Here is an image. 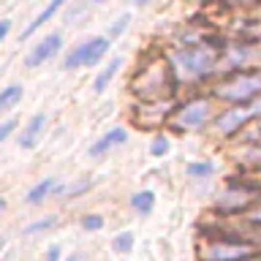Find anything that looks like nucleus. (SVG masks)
<instances>
[{
  "label": "nucleus",
  "instance_id": "nucleus-3",
  "mask_svg": "<svg viewBox=\"0 0 261 261\" xmlns=\"http://www.w3.org/2000/svg\"><path fill=\"white\" fill-rule=\"evenodd\" d=\"M212 120H215L212 103L207 98H193V101H188L177 114H171V128L179 130V134H196V130L207 128Z\"/></svg>",
  "mask_w": 261,
  "mask_h": 261
},
{
  "label": "nucleus",
  "instance_id": "nucleus-27",
  "mask_svg": "<svg viewBox=\"0 0 261 261\" xmlns=\"http://www.w3.org/2000/svg\"><path fill=\"white\" fill-rule=\"evenodd\" d=\"M226 3H240L242 6V3H258V0H226Z\"/></svg>",
  "mask_w": 261,
  "mask_h": 261
},
{
  "label": "nucleus",
  "instance_id": "nucleus-29",
  "mask_svg": "<svg viewBox=\"0 0 261 261\" xmlns=\"http://www.w3.org/2000/svg\"><path fill=\"white\" fill-rule=\"evenodd\" d=\"M6 210V199H0V212H3Z\"/></svg>",
  "mask_w": 261,
  "mask_h": 261
},
{
  "label": "nucleus",
  "instance_id": "nucleus-5",
  "mask_svg": "<svg viewBox=\"0 0 261 261\" xmlns=\"http://www.w3.org/2000/svg\"><path fill=\"white\" fill-rule=\"evenodd\" d=\"M109 46H112V41L106 36H95V38L82 41V44H76L68 55H65L63 68L73 71V68H85V65L90 68V65H95V63L103 60V55L109 52Z\"/></svg>",
  "mask_w": 261,
  "mask_h": 261
},
{
  "label": "nucleus",
  "instance_id": "nucleus-28",
  "mask_svg": "<svg viewBox=\"0 0 261 261\" xmlns=\"http://www.w3.org/2000/svg\"><path fill=\"white\" fill-rule=\"evenodd\" d=\"M134 3H136L139 8H142V6H147V3H150V0H134Z\"/></svg>",
  "mask_w": 261,
  "mask_h": 261
},
{
  "label": "nucleus",
  "instance_id": "nucleus-15",
  "mask_svg": "<svg viewBox=\"0 0 261 261\" xmlns=\"http://www.w3.org/2000/svg\"><path fill=\"white\" fill-rule=\"evenodd\" d=\"M22 101V85H8L0 90V112H6V109H11L14 103H19Z\"/></svg>",
  "mask_w": 261,
  "mask_h": 261
},
{
  "label": "nucleus",
  "instance_id": "nucleus-20",
  "mask_svg": "<svg viewBox=\"0 0 261 261\" xmlns=\"http://www.w3.org/2000/svg\"><path fill=\"white\" fill-rule=\"evenodd\" d=\"M128 22H130V16H128V14H122V16H120V19H117V22H114V24H112V30H109V33H106V38H109V41H114V38H117V36H120V33H122V30H125V28H128Z\"/></svg>",
  "mask_w": 261,
  "mask_h": 261
},
{
  "label": "nucleus",
  "instance_id": "nucleus-9",
  "mask_svg": "<svg viewBox=\"0 0 261 261\" xmlns=\"http://www.w3.org/2000/svg\"><path fill=\"white\" fill-rule=\"evenodd\" d=\"M125 142H128V130L125 128H112V130H106L98 142H93L90 155H93V158H101V155L112 152L114 147H120V144H125Z\"/></svg>",
  "mask_w": 261,
  "mask_h": 261
},
{
  "label": "nucleus",
  "instance_id": "nucleus-8",
  "mask_svg": "<svg viewBox=\"0 0 261 261\" xmlns=\"http://www.w3.org/2000/svg\"><path fill=\"white\" fill-rule=\"evenodd\" d=\"M60 49H63V36L60 33H49L46 38H41L38 44L30 49V55L24 57V65H28V68H38V65L52 60Z\"/></svg>",
  "mask_w": 261,
  "mask_h": 261
},
{
  "label": "nucleus",
  "instance_id": "nucleus-25",
  "mask_svg": "<svg viewBox=\"0 0 261 261\" xmlns=\"http://www.w3.org/2000/svg\"><path fill=\"white\" fill-rule=\"evenodd\" d=\"M245 161H250V163H261V147H256V150H250L248 155H245Z\"/></svg>",
  "mask_w": 261,
  "mask_h": 261
},
{
  "label": "nucleus",
  "instance_id": "nucleus-22",
  "mask_svg": "<svg viewBox=\"0 0 261 261\" xmlns=\"http://www.w3.org/2000/svg\"><path fill=\"white\" fill-rule=\"evenodd\" d=\"M82 226H85L87 231H98V228H103V218L101 215H85L82 218Z\"/></svg>",
  "mask_w": 261,
  "mask_h": 261
},
{
  "label": "nucleus",
  "instance_id": "nucleus-12",
  "mask_svg": "<svg viewBox=\"0 0 261 261\" xmlns=\"http://www.w3.org/2000/svg\"><path fill=\"white\" fill-rule=\"evenodd\" d=\"M55 191H57V182H55L52 177L41 179V182H36V185H33L30 191H28V204H41V201L46 199V196H52Z\"/></svg>",
  "mask_w": 261,
  "mask_h": 261
},
{
  "label": "nucleus",
  "instance_id": "nucleus-19",
  "mask_svg": "<svg viewBox=\"0 0 261 261\" xmlns=\"http://www.w3.org/2000/svg\"><path fill=\"white\" fill-rule=\"evenodd\" d=\"M90 188V179H79V182H71V185H63V188H57L55 193H60V196H73V193H82V191H87Z\"/></svg>",
  "mask_w": 261,
  "mask_h": 261
},
{
  "label": "nucleus",
  "instance_id": "nucleus-26",
  "mask_svg": "<svg viewBox=\"0 0 261 261\" xmlns=\"http://www.w3.org/2000/svg\"><path fill=\"white\" fill-rule=\"evenodd\" d=\"M8 30H11V19H0V41L8 36Z\"/></svg>",
  "mask_w": 261,
  "mask_h": 261
},
{
  "label": "nucleus",
  "instance_id": "nucleus-21",
  "mask_svg": "<svg viewBox=\"0 0 261 261\" xmlns=\"http://www.w3.org/2000/svg\"><path fill=\"white\" fill-rule=\"evenodd\" d=\"M57 223V218H46V220H38V223H30L24 228V234H36V231H46V228H52Z\"/></svg>",
  "mask_w": 261,
  "mask_h": 261
},
{
  "label": "nucleus",
  "instance_id": "nucleus-30",
  "mask_svg": "<svg viewBox=\"0 0 261 261\" xmlns=\"http://www.w3.org/2000/svg\"><path fill=\"white\" fill-rule=\"evenodd\" d=\"M93 3H103V0H93Z\"/></svg>",
  "mask_w": 261,
  "mask_h": 261
},
{
  "label": "nucleus",
  "instance_id": "nucleus-2",
  "mask_svg": "<svg viewBox=\"0 0 261 261\" xmlns=\"http://www.w3.org/2000/svg\"><path fill=\"white\" fill-rule=\"evenodd\" d=\"M169 63L174 68L177 82H199L218 68V52L207 44H193V46L177 49Z\"/></svg>",
  "mask_w": 261,
  "mask_h": 261
},
{
  "label": "nucleus",
  "instance_id": "nucleus-14",
  "mask_svg": "<svg viewBox=\"0 0 261 261\" xmlns=\"http://www.w3.org/2000/svg\"><path fill=\"white\" fill-rule=\"evenodd\" d=\"M130 207H134L136 212H142V215H147V212H152L155 207V193L152 191H139L130 196Z\"/></svg>",
  "mask_w": 261,
  "mask_h": 261
},
{
  "label": "nucleus",
  "instance_id": "nucleus-4",
  "mask_svg": "<svg viewBox=\"0 0 261 261\" xmlns=\"http://www.w3.org/2000/svg\"><path fill=\"white\" fill-rule=\"evenodd\" d=\"M215 95L231 103H248L261 98V71L256 73H237L215 87Z\"/></svg>",
  "mask_w": 261,
  "mask_h": 261
},
{
  "label": "nucleus",
  "instance_id": "nucleus-16",
  "mask_svg": "<svg viewBox=\"0 0 261 261\" xmlns=\"http://www.w3.org/2000/svg\"><path fill=\"white\" fill-rule=\"evenodd\" d=\"M212 171H215V166H212L210 161H193V163H188V174H191L193 179H204V177H210Z\"/></svg>",
  "mask_w": 261,
  "mask_h": 261
},
{
  "label": "nucleus",
  "instance_id": "nucleus-11",
  "mask_svg": "<svg viewBox=\"0 0 261 261\" xmlns=\"http://www.w3.org/2000/svg\"><path fill=\"white\" fill-rule=\"evenodd\" d=\"M65 3H68V0H49V6H46L44 11H41V14H38V16H36V19H33L30 24H28V28H24L22 38H30V36H33V33H36L38 28H44V24H46L49 19H52V16H55L57 11H60V8H63Z\"/></svg>",
  "mask_w": 261,
  "mask_h": 261
},
{
  "label": "nucleus",
  "instance_id": "nucleus-10",
  "mask_svg": "<svg viewBox=\"0 0 261 261\" xmlns=\"http://www.w3.org/2000/svg\"><path fill=\"white\" fill-rule=\"evenodd\" d=\"M44 128H46V114H33V117L28 120V125H24L22 134H19V147L22 150H33V147L38 144L41 134H44Z\"/></svg>",
  "mask_w": 261,
  "mask_h": 261
},
{
  "label": "nucleus",
  "instance_id": "nucleus-7",
  "mask_svg": "<svg viewBox=\"0 0 261 261\" xmlns=\"http://www.w3.org/2000/svg\"><path fill=\"white\" fill-rule=\"evenodd\" d=\"M258 253L256 245L231 242V240H212L201 250V261H248Z\"/></svg>",
  "mask_w": 261,
  "mask_h": 261
},
{
  "label": "nucleus",
  "instance_id": "nucleus-1",
  "mask_svg": "<svg viewBox=\"0 0 261 261\" xmlns=\"http://www.w3.org/2000/svg\"><path fill=\"white\" fill-rule=\"evenodd\" d=\"M174 85H177L174 68H171V63H166V60L144 63L134 76V93L147 103L169 101V95L174 93Z\"/></svg>",
  "mask_w": 261,
  "mask_h": 261
},
{
  "label": "nucleus",
  "instance_id": "nucleus-31",
  "mask_svg": "<svg viewBox=\"0 0 261 261\" xmlns=\"http://www.w3.org/2000/svg\"><path fill=\"white\" fill-rule=\"evenodd\" d=\"M258 134H261V122H258Z\"/></svg>",
  "mask_w": 261,
  "mask_h": 261
},
{
  "label": "nucleus",
  "instance_id": "nucleus-18",
  "mask_svg": "<svg viewBox=\"0 0 261 261\" xmlns=\"http://www.w3.org/2000/svg\"><path fill=\"white\" fill-rule=\"evenodd\" d=\"M150 152L155 155V158H163V155L169 152V139L163 136V134H158L152 139V144H150Z\"/></svg>",
  "mask_w": 261,
  "mask_h": 261
},
{
  "label": "nucleus",
  "instance_id": "nucleus-17",
  "mask_svg": "<svg viewBox=\"0 0 261 261\" xmlns=\"http://www.w3.org/2000/svg\"><path fill=\"white\" fill-rule=\"evenodd\" d=\"M112 248L117 253H128L130 248H134V234H130V231L117 234V237H114V242H112Z\"/></svg>",
  "mask_w": 261,
  "mask_h": 261
},
{
  "label": "nucleus",
  "instance_id": "nucleus-24",
  "mask_svg": "<svg viewBox=\"0 0 261 261\" xmlns=\"http://www.w3.org/2000/svg\"><path fill=\"white\" fill-rule=\"evenodd\" d=\"M44 261H60V248L57 245H52V248L46 250V258Z\"/></svg>",
  "mask_w": 261,
  "mask_h": 261
},
{
  "label": "nucleus",
  "instance_id": "nucleus-6",
  "mask_svg": "<svg viewBox=\"0 0 261 261\" xmlns=\"http://www.w3.org/2000/svg\"><path fill=\"white\" fill-rule=\"evenodd\" d=\"M253 117H261V98L248 101V103H234L231 109H226L223 114H218V117L212 120V125H215V130L220 136H231L242 125H248Z\"/></svg>",
  "mask_w": 261,
  "mask_h": 261
},
{
  "label": "nucleus",
  "instance_id": "nucleus-23",
  "mask_svg": "<svg viewBox=\"0 0 261 261\" xmlns=\"http://www.w3.org/2000/svg\"><path fill=\"white\" fill-rule=\"evenodd\" d=\"M14 128H16V120H6L3 125H0V144H3L6 139L11 136V130H14Z\"/></svg>",
  "mask_w": 261,
  "mask_h": 261
},
{
  "label": "nucleus",
  "instance_id": "nucleus-13",
  "mask_svg": "<svg viewBox=\"0 0 261 261\" xmlns=\"http://www.w3.org/2000/svg\"><path fill=\"white\" fill-rule=\"evenodd\" d=\"M120 65H122V60H120V57H114V60H112L109 65H106V68H103L101 73H98L95 82H93V90H95V93H103V90L109 87V82H112L114 76H117Z\"/></svg>",
  "mask_w": 261,
  "mask_h": 261
}]
</instances>
